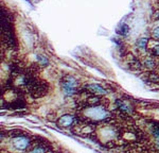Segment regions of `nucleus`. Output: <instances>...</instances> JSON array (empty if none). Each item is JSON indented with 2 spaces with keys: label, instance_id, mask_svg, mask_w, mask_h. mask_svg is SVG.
Masks as SVG:
<instances>
[{
  "label": "nucleus",
  "instance_id": "12",
  "mask_svg": "<svg viewBox=\"0 0 159 153\" xmlns=\"http://www.w3.org/2000/svg\"><path fill=\"white\" fill-rule=\"evenodd\" d=\"M153 37L155 38L156 41H159V26L154 29V31H153Z\"/></svg>",
  "mask_w": 159,
  "mask_h": 153
},
{
  "label": "nucleus",
  "instance_id": "10",
  "mask_svg": "<svg viewBox=\"0 0 159 153\" xmlns=\"http://www.w3.org/2000/svg\"><path fill=\"white\" fill-rule=\"evenodd\" d=\"M144 66H145L146 68H148V69H153V68H155V67H156V62H155V60H154V59L150 57V59L145 60V62H144Z\"/></svg>",
  "mask_w": 159,
  "mask_h": 153
},
{
  "label": "nucleus",
  "instance_id": "11",
  "mask_svg": "<svg viewBox=\"0 0 159 153\" xmlns=\"http://www.w3.org/2000/svg\"><path fill=\"white\" fill-rule=\"evenodd\" d=\"M150 52H151L152 56H159V45H156L153 48H151Z\"/></svg>",
  "mask_w": 159,
  "mask_h": 153
},
{
  "label": "nucleus",
  "instance_id": "5",
  "mask_svg": "<svg viewBox=\"0 0 159 153\" xmlns=\"http://www.w3.org/2000/svg\"><path fill=\"white\" fill-rule=\"evenodd\" d=\"M59 126L63 127V128H69L73 123V118L72 116L70 115H65V116H63L58 121Z\"/></svg>",
  "mask_w": 159,
  "mask_h": 153
},
{
  "label": "nucleus",
  "instance_id": "3",
  "mask_svg": "<svg viewBox=\"0 0 159 153\" xmlns=\"http://www.w3.org/2000/svg\"><path fill=\"white\" fill-rule=\"evenodd\" d=\"M86 88L93 95H106L107 94L105 88L99 84H89L86 86Z\"/></svg>",
  "mask_w": 159,
  "mask_h": 153
},
{
  "label": "nucleus",
  "instance_id": "8",
  "mask_svg": "<svg viewBox=\"0 0 159 153\" xmlns=\"http://www.w3.org/2000/svg\"><path fill=\"white\" fill-rule=\"evenodd\" d=\"M130 32V27L127 25H125V24H122L121 26H120V28L118 29V33L120 34V35H127V33Z\"/></svg>",
  "mask_w": 159,
  "mask_h": 153
},
{
  "label": "nucleus",
  "instance_id": "13",
  "mask_svg": "<svg viewBox=\"0 0 159 153\" xmlns=\"http://www.w3.org/2000/svg\"><path fill=\"white\" fill-rule=\"evenodd\" d=\"M31 153H45V150L41 149V148H36V149H34Z\"/></svg>",
  "mask_w": 159,
  "mask_h": 153
},
{
  "label": "nucleus",
  "instance_id": "2",
  "mask_svg": "<svg viewBox=\"0 0 159 153\" xmlns=\"http://www.w3.org/2000/svg\"><path fill=\"white\" fill-rule=\"evenodd\" d=\"M86 115L88 117L91 118L92 120H96V121L103 120V119H105L108 116L107 112L100 107H89V109H87Z\"/></svg>",
  "mask_w": 159,
  "mask_h": 153
},
{
  "label": "nucleus",
  "instance_id": "15",
  "mask_svg": "<svg viewBox=\"0 0 159 153\" xmlns=\"http://www.w3.org/2000/svg\"><path fill=\"white\" fill-rule=\"evenodd\" d=\"M157 19H158V20H159V14H158V16H157Z\"/></svg>",
  "mask_w": 159,
  "mask_h": 153
},
{
  "label": "nucleus",
  "instance_id": "1",
  "mask_svg": "<svg viewBox=\"0 0 159 153\" xmlns=\"http://www.w3.org/2000/svg\"><path fill=\"white\" fill-rule=\"evenodd\" d=\"M62 88L66 96H72L78 89V81L73 76H66L62 81Z\"/></svg>",
  "mask_w": 159,
  "mask_h": 153
},
{
  "label": "nucleus",
  "instance_id": "9",
  "mask_svg": "<svg viewBox=\"0 0 159 153\" xmlns=\"http://www.w3.org/2000/svg\"><path fill=\"white\" fill-rule=\"evenodd\" d=\"M36 60L41 66H48L49 64V61L45 55H41V54H37L36 55Z\"/></svg>",
  "mask_w": 159,
  "mask_h": 153
},
{
  "label": "nucleus",
  "instance_id": "7",
  "mask_svg": "<svg viewBox=\"0 0 159 153\" xmlns=\"http://www.w3.org/2000/svg\"><path fill=\"white\" fill-rule=\"evenodd\" d=\"M148 39L146 37L139 38V39L137 41V43H136V45H137V47H138V49H140V50L146 49V46H148Z\"/></svg>",
  "mask_w": 159,
  "mask_h": 153
},
{
  "label": "nucleus",
  "instance_id": "4",
  "mask_svg": "<svg viewBox=\"0 0 159 153\" xmlns=\"http://www.w3.org/2000/svg\"><path fill=\"white\" fill-rule=\"evenodd\" d=\"M13 144L19 150H24L29 145V139L26 137H16V138H14Z\"/></svg>",
  "mask_w": 159,
  "mask_h": 153
},
{
  "label": "nucleus",
  "instance_id": "14",
  "mask_svg": "<svg viewBox=\"0 0 159 153\" xmlns=\"http://www.w3.org/2000/svg\"><path fill=\"white\" fill-rule=\"evenodd\" d=\"M26 1H28V2H29L30 4H32V3H31V0H26Z\"/></svg>",
  "mask_w": 159,
  "mask_h": 153
},
{
  "label": "nucleus",
  "instance_id": "6",
  "mask_svg": "<svg viewBox=\"0 0 159 153\" xmlns=\"http://www.w3.org/2000/svg\"><path fill=\"white\" fill-rule=\"evenodd\" d=\"M117 105H118L119 109H120L122 113H126V114H130V113H132V107H130V104L126 103V102L118 100V101H117Z\"/></svg>",
  "mask_w": 159,
  "mask_h": 153
}]
</instances>
